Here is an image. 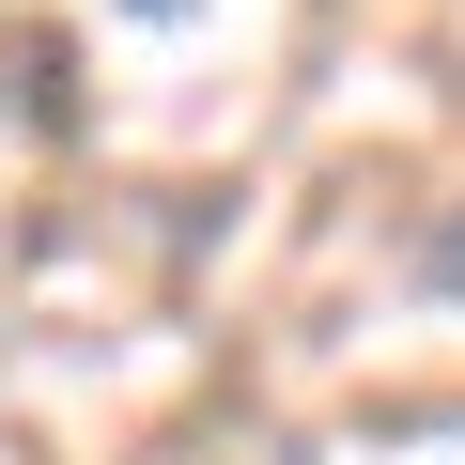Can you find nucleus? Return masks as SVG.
Here are the masks:
<instances>
[{
	"label": "nucleus",
	"instance_id": "obj_1",
	"mask_svg": "<svg viewBox=\"0 0 465 465\" xmlns=\"http://www.w3.org/2000/svg\"><path fill=\"white\" fill-rule=\"evenodd\" d=\"M419 280H434V295H450V311H465V202H450V217H434V249H419Z\"/></svg>",
	"mask_w": 465,
	"mask_h": 465
},
{
	"label": "nucleus",
	"instance_id": "obj_2",
	"mask_svg": "<svg viewBox=\"0 0 465 465\" xmlns=\"http://www.w3.org/2000/svg\"><path fill=\"white\" fill-rule=\"evenodd\" d=\"M124 16H155V32H171V16H202V0H124Z\"/></svg>",
	"mask_w": 465,
	"mask_h": 465
}]
</instances>
